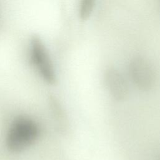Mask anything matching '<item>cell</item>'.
Segmentation results:
<instances>
[{
  "instance_id": "1",
  "label": "cell",
  "mask_w": 160,
  "mask_h": 160,
  "mask_svg": "<svg viewBox=\"0 0 160 160\" xmlns=\"http://www.w3.org/2000/svg\"><path fill=\"white\" fill-rule=\"evenodd\" d=\"M39 134V128L34 119L19 116L9 126L6 138V146L12 152L22 151L36 141Z\"/></svg>"
},
{
  "instance_id": "3",
  "label": "cell",
  "mask_w": 160,
  "mask_h": 160,
  "mask_svg": "<svg viewBox=\"0 0 160 160\" xmlns=\"http://www.w3.org/2000/svg\"><path fill=\"white\" fill-rule=\"evenodd\" d=\"M129 73L134 84L142 90H149L156 84L157 73L154 67L142 56L132 58L128 66Z\"/></svg>"
},
{
  "instance_id": "2",
  "label": "cell",
  "mask_w": 160,
  "mask_h": 160,
  "mask_svg": "<svg viewBox=\"0 0 160 160\" xmlns=\"http://www.w3.org/2000/svg\"><path fill=\"white\" fill-rule=\"evenodd\" d=\"M30 58L41 77L50 84H55L56 74L52 60L42 41L37 36L30 41Z\"/></svg>"
},
{
  "instance_id": "4",
  "label": "cell",
  "mask_w": 160,
  "mask_h": 160,
  "mask_svg": "<svg viewBox=\"0 0 160 160\" xmlns=\"http://www.w3.org/2000/svg\"><path fill=\"white\" fill-rule=\"evenodd\" d=\"M104 81L108 92L116 100L122 101L127 98L129 90L128 83L117 68H108L104 73Z\"/></svg>"
},
{
  "instance_id": "5",
  "label": "cell",
  "mask_w": 160,
  "mask_h": 160,
  "mask_svg": "<svg viewBox=\"0 0 160 160\" xmlns=\"http://www.w3.org/2000/svg\"><path fill=\"white\" fill-rule=\"evenodd\" d=\"M95 6L93 0H82L79 7V16L81 20L87 19L91 14Z\"/></svg>"
}]
</instances>
